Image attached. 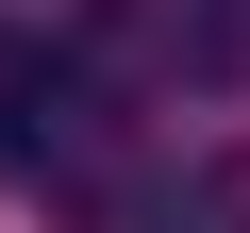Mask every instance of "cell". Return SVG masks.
<instances>
[{
    "label": "cell",
    "mask_w": 250,
    "mask_h": 233,
    "mask_svg": "<svg viewBox=\"0 0 250 233\" xmlns=\"http://www.w3.org/2000/svg\"><path fill=\"white\" fill-rule=\"evenodd\" d=\"M134 233H250V150H200L184 183H150Z\"/></svg>",
    "instance_id": "obj_1"
}]
</instances>
